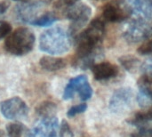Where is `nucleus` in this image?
Here are the masks:
<instances>
[{"label":"nucleus","instance_id":"obj_25","mask_svg":"<svg viewBox=\"0 0 152 137\" xmlns=\"http://www.w3.org/2000/svg\"><path fill=\"white\" fill-rule=\"evenodd\" d=\"M79 0H57L55 3V7L56 8H62V7H70L78 3Z\"/></svg>","mask_w":152,"mask_h":137},{"label":"nucleus","instance_id":"obj_22","mask_svg":"<svg viewBox=\"0 0 152 137\" xmlns=\"http://www.w3.org/2000/svg\"><path fill=\"white\" fill-rule=\"evenodd\" d=\"M59 131H60V137H74V133L69 124L66 120L61 121Z\"/></svg>","mask_w":152,"mask_h":137},{"label":"nucleus","instance_id":"obj_6","mask_svg":"<svg viewBox=\"0 0 152 137\" xmlns=\"http://www.w3.org/2000/svg\"><path fill=\"white\" fill-rule=\"evenodd\" d=\"M77 94L82 101H88L93 96V88L85 75H79L71 78L64 88L62 98L69 100Z\"/></svg>","mask_w":152,"mask_h":137},{"label":"nucleus","instance_id":"obj_20","mask_svg":"<svg viewBox=\"0 0 152 137\" xmlns=\"http://www.w3.org/2000/svg\"><path fill=\"white\" fill-rule=\"evenodd\" d=\"M119 62L121 65L128 71L134 70L138 64V60L134 56H132V55L122 56L121 58H119Z\"/></svg>","mask_w":152,"mask_h":137},{"label":"nucleus","instance_id":"obj_3","mask_svg":"<svg viewBox=\"0 0 152 137\" xmlns=\"http://www.w3.org/2000/svg\"><path fill=\"white\" fill-rule=\"evenodd\" d=\"M35 40V35L29 29L18 28L5 37L4 49L12 55L23 56L33 50Z\"/></svg>","mask_w":152,"mask_h":137},{"label":"nucleus","instance_id":"obj_10","mask_svg":"<svg viewBox=\"0 0 152 137\" xmlns=\"http://www.w3.org/2000/svg\"><path fill=\"white\" fill-rule=\"evenodd\" d=\"M134 96V91L129 87H121L117 89L110 100V110L114 113H123L133 103Z\"/></svg>","mask_w":152,"mask_h":137},{"label":"nucleus","instance_id":"obj_2","mask_svg":"<svg viewBox=\"0 0 152 137\" xmlns=\"http://www.w3.org/2000/svg\"><path fill=\"white\" fill-rule=\"evenodd\" d=\"M72 45L70 34L61 27H54L45 31L39 38V49L49 54H63Z\"/></svg>","mask_w":152,"mask_h":137},{"label":"nucleus","instance_id":"obj_17","mask_svg":"<svg viewBox=\"0 0 152 137\" xmlns=\"http://www.w3.org/2000/svg\"><path fill=\"white\" fill-rule=\"evenodd\" d=\"M36 112L39 118L55 116L57 112V106L53 102H44L37 107Z\"/></svg>","mask_w":152,"mask_h":137},{"label":"nucleus","instance_id":"obj_19","mask_svg":"<svg viewBox=\"0 0 152 137\" xmlns=\"http://www.w3.org/2000/svg\"><path fill=\"white\" fill-rule=\"evenodd\" d=\"M26 127L19 122L10 123L6 126V135L8 137H22Z\"/></svg>","mask_w":152,"mask_h":137},{"label":"nucleus","instance_id":"obj_7","mask_svg":"<svg viewBox=\"0 0 152 137\" xmlns=\"http://www.w3.org/2000/svg\"><path fill=\"white\" fill-rule=\"evenodd\" d=\"M133 15V12L126 0H112L102 9V18L110 22H120Z\"/></svg>","mask_w":152,"mask_h":137},{"label":"nucleus","instance_id":"obj_11","mask_svg":"<svg viewBox=\"0 0 152 137\" xmlns=\"http://www.w3.org/2000/svg\"><path fill=\"white\" fill-rule=\"evenodd\" d=\"M43 2H35V3H23L16 8L17 18L25 23H31L37 17H38V11L42 8Z\"/></svg>","mask_w":152,"mask_h":137},{"label":"nucleus","instance_id":"obj_24","mask_svg":"<svg viewBox=\"0 0 152 137\" xmlns=\"http://www.w3.org/2000/svg\"><path fill=\"white\" fill-rule=\"evenodd\" d=\"M137 52L142 55H149L152 54V38L144 42L138 49Z\"/></svg>","mask_w":152,"mask_h":137},{"label":"nucleus","instance_id":"obj_13","mask_svg":"<svg viewBox=\"0 0 152 137\" xmlns=\"http://www.w3.org/2000/svg\"><path fill=\"white\" fill-rule=\"evenodd\" d=\"M133 15L137 18H152V0H126Z\"/></svg>","mask_w":152,"mask_h":137},{"label":"nucleus","instance_id":"obj_12","mask_svg":"<svg viewBox=\"0 0 152 137\" xmlns=\"http://www.w3.org/2000/svg\"><path fill=\"white\" fill-rule=\"evenodd\" d=\"M94 78L97 81L108 80L115 78L118 74V68L114 63L110 62H102L95 63L92 68Z\"/></svg>","mask_w":152,"mask_h":137},{"label":"nucleus","instance_id":"obj_30","mask_svg":"<svg viewBox=\"0 0 152 137\" xmlns=\"http://www.w3.org/2000/svg\"><path fill=\"white\" fill-rule=\"evenodd\" d=\"M13 1H17V2H21V3H28L31 0H13Z\"/></svg>","mask_w":152,"mask_h":137},{"label":"nucleus","instance_id":"obj_9","mask_svg":"<svg viewBox=\"0 0 152 137\" xmlns=\"http://www.w3.org/2000/svg\"><path fill=\"white\" fill-rule=\"evenodd\" d=\"M59 128L56 115L41 117L28 130V137H58Z\"/></svg>","mask_w":152,"mask_h":137},{"label":"nucleus","instance_id":"obj_27","mask_svg":"<svg viewBox=\"0 0 152 137\" xmlns=\"http://www.w3.org/2000/svg\"><path fill=\"white\" fill-rule=\"evenodd\" d=\"M8 4H6L5 2H0V15L4 14L6 10L8 9Z\"/></svg>","mask_w":152,"mask_h":137},{"label":"nucleus","instance_id":"obj_26","mask_svg":"<svg viewBox=\"0 0 152 137\" xmlns=\"http://www.w3.org/2000/svg\"><path fill=\"white\" fill-rule=\"evenodd\" d=\"M142 70L145 73H152V58L143 62L142 65Z\"/></svg>","mask_w":152,"mask_h":137},{"label":"nucleus","instance_id":"obj_4","mask_svg":"<svg viewBox=\"0 0 152 137\" xmlns=\"http://www.w3.org/2000/svg\"><path fill=\"white\" fill-rule=\"evenodd\" d=\"M125 39L130 44L145 41L152 36V18H137L130 21L123 32Z\"/></svg>","mask_w":152,"mask_h":137},{"label":"nucleus","instance_id":"obj_18","mask_svg":"<svg viewBox=\"0 0 152 137\" xmlns=\"http://www.w3.org/2000/svg\"><path fill=\"white\" fill-rule=\"evenodd\" d=\"M57 17L52 12H45L41 16L37 17L30 24L38 27H47L53 24L57 21Z\"/></svg>","mask_w":152,"mask_h":137},{"label":"nucleus","instance_id":"obj_8","mask_svg":"<svg viewBox=\"0 0 152 137\" xmlns=\"http://www.w3.org/2000/svg\"><path fill=\"white\" fill-rule=\"evenodd\" d=\"M0 111L5 119L18 121L28 116L29 109L22 99L16 96L1 102Z\"/></svg>","mask_w":152,"mask_h":137},{"label":"nucleus","instance_id":"obj_21","mask_svg":"<svg viewBox=\"0 0 152 137\" xmlns=\"http://www.w3.org/2000/svg\"><path fill=\"white\" fill-rule=\"evenodd\" d=\"M87 109V105L86 103H80L75 106H72L70 109H69L68 112H67V116L69 118H73L78 114L84 113Z\"/></svg>","mask_w":152,"mask_h":137},{"label":"nucleus","instance_id":"obj_23","mask_svg":"<svg viewBox=\"0 0 152 137\" xmlns=\"http://www.w3.org/2000/svg\"><path fill=\"white\" fill-rule=\"evenodd\" d=\"M12 32V26L4 21H0V40L5 38Z\"/></svg>","mask_w":152,"mask_h":137},{"label":"nucleus","instance_id":"obj_14","mask_svg":"<svg viewBox=\"0 0 152 137\" xmlns=\"http://www.w3.org/2000/svg\"><path fill=\"white\" fill-rule=\"evenodd\" d=\"M39 64L42 69L46 71H58L66 67V61L61 57L55 56H43L39 60Z\"/></svg>","mask_w":152,"mask_h":137},{"label":"nucleus","instance_id":"obj_29","mask_svg":"<svg viewBox=\"0 0 152 137\" xmlns=\"http://www.w3.org/2000/svg\"><path fill=\"white\" fill-rule=\"evenodd\" d=\"M0 137H6V134L2 129H0Z\"/></svg>","mask_w":152,"mask_h":137},{"label":"nucleus","instance_id":"obj_1","mask_svg":"<svg viewBox=\"0 0 152 137\" xmlns=\"http://www.w3.org/2000/svg\"><path fill=\"white\" fill-rule=\"evenodd\" d=\"M105 34V21L101 18L93 20L87 28L79 33L75 42L77 45L75 65L82 70L91 69L95 63L99 47Z\"/></svg>","mask_w":152,"mask_h":137},{"label":"nucleus","instance_id":"obj_16","mask_svg":"<svg viewBox=\"0 0 152 137\" xmlns=\"http://www.w3.org/2000/svg\"><path fill=\"white\" fill-rule=\"evenodd\" d=\"M140 93L152 99V73H145L137 81Z\"/></svg>","mask_w":152,"mask_h":137},{"label":"nucleus","instance_id":"obj_28","mask_svg":"<svg viewBox=\"0 0 152 137\" xmlns=\"http://www.w3.org/2000/svg\"><path fill=\"white\" fill-rule=\"evenodd\" d=\"M139 134H141L140 136H142L141 137L147 136H152V128L151 129H142Z\"/></svg>","mask_w":152,"mask_h":137},{"label":"nucleus","instance_id":"obj_31","mask_svg":"<svg viewBox=\"0 0 152 137\" xmlns=\"http://www.w3.org/2000/svg\"><path fill=\"white\" fill-rule=\"evenodd\" d=\"M46 1H47V2H48V1H51V0H46Z\"/></svg>","mask_w":152,"mask_h":137},{"label":"nucleus","instance_id":"obj_5","mask_svg":"<svg viewBox=\"0 0 152 137\" xmlns=\"http://www.w3.org/2000/svg\"><path fill=\"white\" fill-rule=\"evenodd\" d=\"M65 16L71 21L69 34L71 37L77 34L84 26H86L92 16V9L86 4H76L67 8Z\"/></svg>","mask_w":152,"mask_h":137},{"label":"nucleus","instance_id":"obj_15","mask_svg":"<svg viewBox=\"0 0 152 137\" xmlns=\"http://www.w3.org/2000/svg\"><path fill=\"white\" fill-rule=\"evenodd\" d=\"M149 122H152V105L144 111H139L128 121L129 124L134 126H141Z\"/></svg>","mask_w":152,"mask_h":137}]
</instances>
